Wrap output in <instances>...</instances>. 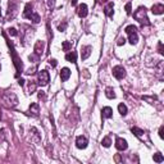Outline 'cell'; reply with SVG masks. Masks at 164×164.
<instances>
[{
  "instance_id": "14",
  "label": "cell",
  "mask_w": 164,
  "mask_h": 164,
  "mask_svg": "<svg viewBox=\"0 0 164 164\" xmlns=\"http://www.w3.org/2000/svg\"><path fill=\"white\" fill-rule=\"evenodd\" d=\"M30 114L34 117H37L40 114V105L37 103H32L30 105Z\"/></svg>"
},
{
  "instance_id": "30",
  "label": "cell",
  "mask_w": 164,
  "mask_h": 164,
  "mask_svg": "<svg viewBox=\"0 0 164 164\" xmlns=\"http://www.w3.org/2000/svg\"><path fill=\"white\" fill-rule=\"evenodd\" d=\"M67 26H68L67 22H63V23H60V24L58 26V30H59L60 32H64L65 30H67Z\"/></svg>"
},
{
  "instance_id": "9",
  "label": "cell",
  "mask_w": 164,
  "mask_h": 164,
  "mask_svg": "<svg viewBox=\"0 0 164 164\" xmlns=\"http://www.w3.org/2000/svg\"><path fill=\"white\" fill-rule=\"evenodd\" d=\"M116 147H117V150H119V151H124V150H127V147H128L127 141H126L124 138H122V137H117Z\"/></svg>"
},
{
  "instance_id": "27",
  "label": "cell",
  "mask_w": 164,
  "mask_h": 164,
  "mask_svg": "<svg viewBox=\"0 0 164 164\" xmlns=\"http://www.w3.org/2000/svg\"><path fill=\"white\" fill-rule=\"evenodd\" d=\"M62 48H63V50L64 51H69L71 49H72V44H71L69 41H63Z\"/></svg>"
},
{
  "instance_id": "22",
  "label": "cell",
  "mask_w": 164,
  "mask_h": 164,
  "mask_svg": "<svg viewBox=\"0 0 164 164\" xmlns=\"http://www.w3.org/2000/svg\"><path fill=\"white\" fill-rule=\"evenodd\" d=\"M128 41H130V44H132V45L137 44V41H138L137 32H133V34H130V35H128Z\"/></svg>"
},
{
  "instance_id": "20",
  "label": "cell",
  "mask_w": 164,
  "mask_h": 164,
  "mask_svg": "<svg viewBox=\"0 0 164 164\" xmlns=\"http://www.w3.org/2000/svg\"><path fill=\"white\" fill-rule=\"evenodd\" d=\"M105 96L108 99H116V92H114L113 87H106L105 89Z\"/></svg>"
},
{
  "instance_id": "8",
  "label": "cell",
  "mask_w": 164,
  "mask_h": 164,
  "mask_svg": "<svg viewBox=\"0 0 164 164\" xmlns=\"http://www.w3.org/2000/svg\"><path fill=\"white\" fill-rule=\"evenodd\" d=\"M87 144H89V140H87L86 136H78V137L76 138V146H77L78 149H81V150L86 149Z\"/></svg>"
},
{
  "instance_id": "41",
  "label": "cell",
  "mask_w": 164,
  "mask_h": 164,
  "mask_svg": "<svg viewBox=\"0 0 164 164\" xmlns=\"http://www.w3.org/2000/svg\"><path fill=\"white\" fill-rule=\"evenodd\" d=\"M4 136H5V130H1L0 131V137H1V140L4 138Z\"/></svg>"
},
{
  "instance_id": "24",
  "label": "cell",
  "mask_w": 164,
  "mask_h": 164,
  "mask_svg": "<svg viewBox=\"0 0 164 164\" xmlns=\"http://www.w3.org/2000/svg\"><path fill=\"white\" fill-rule=\"evenodd\" d=\"M118 112H119V114H121V116L124 117L126 114H127V112H128V110H127V106H126L123 103H121V104L118 105Z\"/></svg>"
},
{
  "instance_id": "4",
  "label": "cell",
  "mask_w": 164,
  "mask_h": 164,
  "mask_svg": "<svg viewBox=\"0 0 164 164\" xmlns=\"http://www.w3.org/2000/svg\"><path fill=\"white\" fill-rule=\"evenodd\" d=\"M18 13V5L15 1H13V0H10L9 4H8V13H7V19H13V18L17 15Z\"/></svg>"
},
{
  "instance_id": "44",
  "label": "cell",
  "mask_w": 164,
  "mask_h": 164,
  "mask_svg": "<svg viewBox=\"0 0 164 164\" xmlns=\"http://www.w3.org/2000/svg\"><path fill=\"white\" fill-rule=\"evenodd\" d=\"M101 1H106V0H101Z\"/></svg>"
},
{
  "instance_id": "12",
  "label": "cell",
  "mask_w": 164,
  "mask_h": 164,
  "mask_svg": "<svg viewBox=\"0 0 164 164\" xmlns=\"http://www.w3.org/2000/svg\"><path fill=\"white\" fill-rule=\"evenodd\" d=\"M113 117V109L110 106H104L101 109V118L103 119H108Z\"/></svg>"
},
{
  "instance_id": "43",
  "label": "cell",
  "mask_w": 164,
  "mask_h": 164,
  "mask_svg": "<svg viewBox=\"0 0 164 164\" xmlns=\"http://www.w3.org/2000/svg\"><path fill=\"white\" fill-rule=\"evenodd\" d=\"M78 0H71V5H76Z\"/></svg>"
},
{
  "instance_id": "31",
  "label": "cell",
  "mask_w": 164,
  "mask_h": 164,
  "mask_svg": "<svg viewBox=\"0 0 164 164\" xmlns=\"http://www.w3.org/2000/svg\"><path fill=\"white\" fill-rule=\"evenodd\" d=\"M35 90H36V83L31 82V83L28 85V94H32V92H35Z\"/></svg>"
},
{
  "instance_id": "1",
  "label": "cell",
  "mask_w": 164,
  "mask_h": 164,
  "mask_svg": "<svg viewBox=\"0 0 164 164\" xmlns=\"http://www.w3.org/2000/svg\"><path fill=\"white\" fill-rule=\"evenodd\" d=\"M133 17H135V19L137 21L138 23L142 24V26H149L150 24V21H149V18H147L146 8L145 7H138L137 10L133 13Z\"/></svg>"
},
{
  "instance_id": "17",
  "label": "cell",
  "mask_w": 164,
  "mask_h": 164,
  "mask_svg": "<svg viewBox=\"0 0 164 164\" xmlns=\"http://www.w3.org/2000/svg\"><path fill=\"white\" fill-rule=\"evenodd\" d=\"M104 13H105V15L106 17H113V14H114V4L113 3H109L108 5L105 7V9H104Z\"/></svg>"
},
{
  "instance_id": "7",
  "label": "cell",
  "mask_w": 164,
  "mask_h": 164,
  "mask_svg": "<svg viewBox=\"0 0 164 164\" xmlns=\"http://www.w3.org/2000/svg\"><path fill=\"white\" fill-rule=\"evenodd\" d=\"M30 138H31V141L35 144H39L41 141L40 132L36 127H30Z\"/></svg>"
},
{
  "instance_id": "45",
  "label": "cell",
  "mask_w": 164,
  "mask_h": 164,
  "mask_svg": "<svg viewBox=\"0 0 164 164\" xmlns=\"http://www.w3.org/2000/svg\"><path fill=\"white\" fill-rule=\"evenodd\" d=\"M0 10H1V9H0ZM0 15H1V12H0Z\"/></svg>"
},
{
  "instance_id": "10",
  "label": "cell",
  "mask_w": 164,
  "mask_h": 164,
  "mask_svg": "<svg viewBox=\"0 0 164 164\" xmlns=\"http://www.w3.org/2000/svg\"><path fill=\"white\" fill-rule=\"evenodd\" d=\"M91 51H92V48L90 45L82 46V49H81V59L82 60H86V59L91 55Z\"/></svg>"
},
{
  "instance_id": "3",
  "label": "cell",
  "mask_w": 164,
  "mask_h": 164,
  "mask_svg": "<svg viewBox=\"0 0 164 164\" xmlns=\"http://www.w3.org/2000/svg\"><path fill=\"white\" fill-rule=\"evenodd\" d=\"M8 46H9V49H10V55H12V58H13V63H14V65H15L17 76H18L22 71H23V64H22L21 58L17 55V51L14 50V46H13V44L10 42V41H8Z\"/></svg>"
},
{
  "instance_id": "38",
  "label": "cell",
  "mask_w": 164,
  "mask_h": 164,
  "mask_svg": "<svg viewBox=\"0 0 164 164\" xmlns=\"http://www.w3.org/2000/svg\"><path fill=\"white\" fill-rule=\"evenodd\" d=\"M159 137L160 138H164V127H163V126L159 128Z\"/></svg>"
},
{
  "instance_id": "42",
  "label": "cell",
  "mask_w": 164,
  "mask_h": 164,
  "mask_svg": "<svg viewBox=\"0 0 164 164\" xmlns=\"http://www.w3.org/2000/svg\"><path fill=\"white\" fill-rule=\"evenodd\" d=\"M18 83H19V86H23V85H24V80H23V78L18 80Z\"/></svg>"
},
{
  "instance_id": "25",
  "label": "cell",
  "mask_w": 164,
  "mask_h": 164,
  "mask_svg": "<svg viewBox=\"0 0 164 164\" xmlns=\"http://www.w3.org/2000/svg\"><path fill=\"white\" fill-rule=\"evenodd\" d=\"M126 34L127 35H130V34H133V32H137V27L136 26H133V24H130V26H127L126 27Z\"/></svg>"
},
{
  "instance_id": "39",
  "label": "cell",
  "mask_w": 164,
  "mask_h": 164,
  "mask_svg": "<svg viewBox=\"0 0 164 164\" xmlns=\"http://www.w3.org/2000/svg\"><path fill=\"white\" fill-rule=\"evenodd\" d=\"M49 62H50V64L53 65V67H56V60H55V59H50Z\"/></svg>"
},
{
  "instance_id": "28",
  "label": "cell",
  "mask_w": 164,
  "mask_h": 164,
  "mask_svg": "<svg viewBox=\"0 0 164 164\" xmlns=\"http://www.w3.org/2000/svg\"><path fill=\"white\" fill-rule=\"evenodd\" d=\"M101 145L104 147H109L112 145V140H110V137L109 136H106V137H104L103 138V141H101Z\"/></svg>"
},
{
  "instance_id": "33",
  "label": "cell",
  "mask_w": 164,
  "mask_h": 164,
  "mask_svg": "<svg viewBox=\"0 0 164 164\" xmlns=\"http://www.w3.org/2000/svg\"><path fill=\"white\" fill-rule=\"evenodd\" d=\"M46 3H48L49 9H53V8L55 7V0H46Z\"/></svg>"
},
{
  "instance_id": "6",
  "label": "cell",
  "mask_w": 164,
  "mask_h": 164,
  "mask_svg": "<svg viewBox=\"0 0 164 164\" xmlns=\"http://www.w3.org/2000/svg\"><path fill=\"white\" fill-rule=\"evenodd\" d=\"M49 80H50V76H49V72L48 71H40L39 72V85L40 86H46L49 83Z\"/></svg>"
},
{
  "instance_id": "2",
  "label": "cell",
  "mask_w": 164,
  "mask_h": 164,
  "mask_svg": "<svg viewBox=\"0 0 164 164\" xmlns=\"http://www.w3.org/2000/svg\"><path fill=\"white\" fill-rule=\"evenodd\" d=\"M1 100H3V103H4L7 106H9V108H14V106H17V104H18L17 95L12 91L4 92V94L1 95Z\"/></svg>"
},
{
  "instance_id": "36",
  "label": "cell",
  "mask_w": 164,
  "mask_h": 164,
  "mask_svg": "<svg viewBox=\"0 0 164 164\" xmlns=\"http://www.w3.org/2000/svg\"><path fill=\"white\" fill-rule=\"evenodd\" d=\"M8 32H9V35H12V36H17L18 35V32H17V30L15 28H9L8 30Z\"/></svg>"
},
{
  "instance_id": "21",
  "label": "cell",
  "mask_w": 164,
  "mask_h": 164,
  "mask_svg": "<svg viewBox=\"0 0 164 164\" xmlns=\"http://www.w3.org/2000/svg\"><path fill=\"white\" fill-rule=\"evenodd\" d=\"M32 8H34V7H32L31 3L26 4V7H24V12H23V17H24V18H27L32 12H34V10H32Z\"/></svg>"
},
{
  "instance_id": "34",
  "label": "cell",
  "mask_w": 164,
  "mask_h": 164,
  "mask_svg": "<svg viewBox=\"0 0 164 164\" xmlns=\"http://www.w3.org/2000/svg\"><path fill=\"white\" fill-rule=\"evenodd\" d=\"M39 58H40V56H37L35 53L32 54V55H30V56H28V59H30L31 62H37V60H39Z\"/></svg>"
},
{
  "instance_id": "23",
  "label": "cell",
  "mask_w": 164,
  "mask_h": 164,
  "mask_svg": "<svg viewBox=\"0 0 164 164\" xmlns=\"http://www.w3.org/2000/svg\"><path fill=\"white\" fill-rule=\"evenodd\" d=\"M27 18H28V19H31L34 23H39V22H40V15L37 14L36 12H32Z\"/></svg>"
},
{
  "instance_id": "18",
  "label": "cell",
  "mask_w": 164,
  "mask_h": 164,
  "mask_svg": "<svg viewBox=\"0 0 164 164\" xmlns=\"http://www.w3.org/2000/svg\"><path fill=\"white\" fill-rule=\"evenodd\" d=\"M131 132L140 138H144V136H145V131L141 130V128H138V127H132L131 128Z\"/></svg>"
},
{
  "instance_id": "40",
  "label": "cell",
  "mask_w": 164,
  "mask_h": 164,
  "mask_svg": "<svg viewBox=\"0 0 164 164\" xmlns=\"http://www.w3.org/2000/svg\"><path fill=\"white\" fill-rule=\"evenodd\" d=\"M39 99H45V94H44V91L39 92Z\"/></svg>"
},
{
  "instance_id": "13",
  "label": "cell",
  "mask_w": 164,
  "mask_h": 164,
  "mask_svg": "<svg viewBox=\"0 0 164 164\" xmlns=\"http://www.w3.org/2000/svg\"><path fill=\"white\" fill-rule=\"evenodd\" d=\"M87 10H89V8H87L86 4H80V5H78V8H77L78 17H80V18H85L87 15V13H89Z\"/></svg>"
},
{
  "instance_id": "5",
  "label": "cell",
  "mask_w": 164,
  "mask_h": 164,
  "mask_svg": "<svg viewBox=\"0 0 164 164\" xmlns=\"http://www.w3.org/2000/svg\"><path fill=\"white\" fill-rule=\"evenodd\" d=\"M112 72H113V76L117 78V80H123V78L126 77V69H124V67H122V65H116Z\"/></svg>"
},
{
  "instance_id": "26",
  "label": "cell",
  "mask_w": 164,
  "mask_h": 164,
  "mask_svg": "<svg viewBox=\"0 0 164 164\" xmlns=\"http://www.w3.org/2000/svg\"><path fill=\"white\" fill-rule=\"evenodd\" d=\"M154 162L155 163H163L164 162V158H163V155L160 154V153H157V154H154Z\"/></svg>"
},
{
  "instance_id": "15",
  "label": "cell",
  "mask_w": 164,
  "mask_h": 164,
  "mask_svg": "<svg viewBox=\"0 0 164 164\" xmlns=\"http://www.w3.org/2000/svg\"><path fill=\"white\" fill-rule=\"evenodd\" d=\"M151 12L153 14H157V15H160L164 13V5L163 4H154L151 7Z\"/></svg>"
},
{
  "instance_id": "29",
  "label": "cell",
  "mask_w": 164,
  "mask_h": 164,
  "mask_svg": "<svg viewBox=\"0 0 164 164\" xmlns=\"http://www.w3.org/2000/svg\"><path fill=\"white\" fill-rule=\"evenodd\" d=\"M142 99L145 100V101H147V103L153 104L154 101H157L158 97H157V96H146V95H145V96H142Z\"/></svg>"
},
{
  "instance_id": "11",
  "label": "cell",
  "mask_w": 164,
  "mask_h": 164,
  "mask_svg": "<svg viewBox=\"0 0 164 164\" xmlns=\"http://www.w3.org/2000/svg\"><path fill=\"white\" fill-rule=\"evenodd\" d=\"M44 49H45V42L44 41H37L36 44H35V54H36L37 56H41L44 53Z\"/></svg>"
},
{
  "instance_id": "35",
  "label": "cell",
  "mask_w": 164,
  "mask_h": 164,
  "mask_svg": "<svg viewBox=\"0 0 164 164\" xmlns=\"http://www.w3.org/2000/svg\"><path fill=\"white\" fill-rule=\"evenodd\" d=\"M158 51H159V54H162V55L164 54V50H163V42H162V41H160V42L158 44Z\"/></svg>"
},
{
  "instance_id": "37",
  "label": "cell",
  "mask_w": 164,
  "mask_h": 164,
  "mask_svg": "<svg viewBox=\"0 0 164 164\" xmlns=\"http://www.w3.org/2000/svg\"><path fill=\"white\" fill-rule=\"evenodd\" d=\"M124 42H126V39L124 37H119V40H118V42H117V45H124Z\"/></svg>"
},
{
  "instance_id": "32",
  "label": "cell",
  "mask_w": 164,
  "mask_h": 164,
  "mask_svg": "<svg viewBox=\"0 0 164 164\" xmlns=\"http://www.w3.org/2000/svg\"><path fill=\"white\" fill-rule=\"evenodd\" d=\"M124 9H126V13H127V14H131V13H132V7H131V3H127V4H126Z\"/></svg>"
},
{
  "instance_id": "19",
  "label": "cell",
  "mask_w": 164,
  "mask_h": 164,
  "mask_svg": "<svg viewBox=\"0 0 164 164\" xmlns=\"http://www.w3.org/2000/svg\"><path fill=\"white\" fill-rule=\"evenodd\" d=\"M65 59L71 63H76L77 62V53H76V51H71V53H68L67 55H65Z\"/></svg>"
},
{
  "instance_id": "16",
  "label": "cell",
  "mask_w": 164,
  "mask_h": 164,
  "mask_svg": "<svg viewBox=\"0 0 164 164\" xmlns=\"http://www.w3.org/2000/svg\"><path fill=\"white\" fill-rule=\"evenodd\" d=\"M69 77H71V69L69 68H63V69L60 71V80L63 82H65V81H68L69 80Z\"/></svg>"
}]
</instances>
